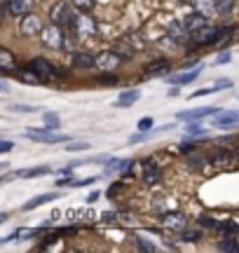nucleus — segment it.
<instances>
[{
    "label": "nucleus",
    "instance_id": "obj_1",
    "mask_svg": "<svg viewBox=\"0 0 239 253\" xmlns=\"http://www.w3.org/2000/svg\"><path fill=\"white\" fill-rule=\"evenodd\" d=\"M49 19L54 21V24H59V26L64 28H73L75 26V9L68 5V2H64V0H59V2H54L52 7H49Z\"/></svg>",
    "mask_w": 239,
    "mask_h": 253
},
{
    "label": "nucleus",
    "instance_id": "obj_2",
    "mask_svg": "<svg viewBox=\"0 0 239 253\" xmlns=\"http://www.w3.org/2000/svg\"><path fill=\"white\" fill-rule=\"evenodd\" d=\"M40 40L45 42L47 47H52V49H61L66 45V33H64V26H59V24H49V26H42L40 31Z\"/></svg>",
    "mask_w": 239,
    "mask_h": 253
},
{
    "label": "nucleus",
    "instance_id": "obj_3",
    "mask_svg": "<svg viewBox=\"0 0 239 253\" xmlns=\"http://www.w3.org/2000/svg\"><path fill=\"white\" fill-rule=\"evenodd\" d=\"M28 66H31V68H33V71H36L45 82H52L54 78H61V75H64V71H61V68H54V66L47 61V59H40V56H38V59H33Z\"/></svg>",
    "mask_w": 239,
    "mask_h": 253
},
{
    "label": "nucleus",
    "instance_id": "obj_4",
    "mask_svg": "<svg viewBox=\"0 0 239 253\" xmlns=\"http://www.w3.org/2000/svg\"><path fill=\"white\" fill-rule=\"evenodd\" d=\"M122 61H124V59H122L115 49H106V52H101V54L96 56V68L101 73H113V71H118V66Z\"/></svg>",
    "mask_w": 239,
    "mask_h": 253
},
{
    "label": "nucleus",
    "instance_id": "obj_5",
    "mask_svg": "<svg viewBox=\"0 0 239 253\" xmlns=\"http://www.w3.org/2000/svg\"><path fill=\"white\" fill-rule=\"evenodd\" d=\"M36 5V0H2V7L12 17H26Z\"/></svg>",
    "mask_w": 239,
    "mask_h": 253
},
{
    "label": "nucleus",
    "instance_id": "obj_6",
    "mask_svg": "<svg viewBox=\"0 0 239 253\" xmlns=\"http://www.w3.org/2000/svg\"><path fill=\"white\" fill-rule=\"evenodd\" d=\"M221 31L223 28H216V26H206L199 28L197 33H193V40L197 45H213V42H218L221 40Z\"/></svg>",
    "mask_w": 239,
    "mask_h": 253
},
{
    "label": "nucleus",
    "instance_id": "obj_7",
    "mask_svg": "<svg viewBox=\"0 0 239 253\" xmlns=\"http://www.w3.org/2000/svg\"><path fill=\"white\" fill-rule=\"evenodd\" d=\"M19 31H21V36H38L42 31V21L38 14H26V17H21Z\"/></svg>",
    "mask_w": 239,
    "mask_h": 253
},
{
    "label": "nucleus",
    "instance_id": "obj_8",
    "mask_svg": "<svg viewBox=\"0 0 239 253\" xmlns=\"http://www.w3.org/2000/svg\"><path fill=\"white\" fill-rule=\"evenodd\" d=\"M28 138H33V141H40V143H66L68 141V136L64 134H52V131H47V129H31L28 131Z\"/></svg>",
    "mask_w": 239,
    "mask_h": 253
},
{
    "label": "nucleus",
    "instance_id": "obj_9",
    "mask_svg": "<svg viewBox=\"0 0 239 253\" xmlns=\"http://www.w3.org/2000/svg\"><path fill=\"white\" fill-rule=\"evenodd\" d=\"M75 33H80V36H96V24H94V19L92 17H87V14H80V17L75 19Z\"/></svg>",
    "mask_w": 239,
    "mask_h": 253
},
{
    "label": "nucleus",
    "instance_id": "obj_10",
    "mask_svg": "<svg viewBox=\"0 0 239 253\" xmlns=\"http://www.w3.org/2000/svg\"><path fill=\"white\" fill-rule=\"evenodd\" d=\"M171 71V63L166 59H159V61H153L146 68V78H162V75H169Z\"/></svg>",
    "mask_w": 239,
    "mask_h": 253
},
{
    "label": "nucleus",
    "instance_id": "obj_11",
    "mask_svg": "<svg viewBox=\"0 0 239 253\" xmlns=\"http://www.w3.org/2000/svg\"><path fill=\"white\" fill-rule=\"evenodd\" d=\"M216 113H218V106H206V108L197 110H183V113H178V120H199L206 115H216Z\"/></svg>",
    "mask_w": 239,
    "mask_h": 253
},
{
    "label": "nucleus",
    "instance_id": "obj_12",
    "mask_svg": "<svg viewBox=\"0 0 239 253\" xmlns=\"http://www.w3.org/2000/svg\"><path fill=\"white\" fill-rule=\"evenodd\" d=\"M239 122V110H228V113H216V118H213V125L216 126H232Z\"/></svg>",
    "mask_w": 239,
    "mask_h": 253
},
{
    "label": "nucleus",
    "instance_id": "obj_13",
    "mask_svg": "<svg viewBox=\"0 0 239 253\" xmlns=\"http://www.w3.org/2000/svg\"><path fill=\"white\" fill-rule=\"evenodd\" d=\"M206 19H209V17H204V14H199V12H195V14H190V17L185 19L183 26L188 28V33L193 36V33H197V31H199V28L206 26Z\"/></svg>",
    "mask_w": 239,
    "mask_h": 253
},
{
    "label": "nucleus",
    "instance_id": "obj_14",
    "mask_svg": "<svg viewBox=\"0 0 239 253\" xmlns=\"http://www.w3.org/2000/svg\"><path fill=\"white\" fill-rule=\"evenodd\" d=\"M193 7L195 12H199L204 17H213V14H218V9H216V0H193Z\"/></svg>",
    "mask_w": 239,
    "mask_h": 253
},
{
    "label": "nucleus",
    "instance_id": "obj_15",
    "mask_svg": "<svg viewBox=\"0 0 239 253\" xmlns=\"http://www.w3.org/2000/svg\"><path fill=\"white\" fill-rule=\"evenodd\" d=\"M73 66L75 68H94V66H96V56L89 54V52H75Z\"/></svg>",
    "mask_w": 239,
    "mask_h": 253
},
{
    "label": "nucleus",
    "instance_id": "obj_16",
    "mask_svg": "<svg viewBox=\"0 0 239 253\" xmlns=\"http://www.w3.org/2000/svg\"><path fill=\"white\" fill-rule=\"evenodd\" d=\"M59 197V192H47V195H38V197H33L31 202H26L24 204V211H33V209H38V207H42V204H47V202H54V199Z\"/></svg>",
    "mask_w": 239,
    "mask_h": 253
},
{
    "label": "nucleus",
    "instance_id": "obj_17",
    "mask_svg": "<svg viewBox=\"0 0 239 253\" xmlns=\"http://www.w3.org/2000/svg\"><path fill=\"white\" fill-rule=\"evenodd\" d=\"M164 225L169 227V230H181V232H183L185 227H188V220H185L183 213H166Z\"/></svg>",
    "mask_w": 239,
    "mask_h": 253
},
{
    "label": "nucleus",
    "instance_id": "obj_18",
    "mask_svg": "<svg viewBox=\"0 0 239 253\" xmlns=\"http://www.w3.org/2000/svg\"><path fill=\"white\" fill-rule=\"evenodd\" d=\"M143 176H146L148 185L159 183V169H157V164L153 162V160H146V162H143Z\"/></svg>",
    "mask_w": 239,
    "mask_h": 253
},
{
    "label": "nucleus",
    "instance_id": "obj_19",
    "mask_svg": "<svg viewBox=\"0 0 239 253\" xmlns=\"http://www.w3.org/2000/svg\"><path fill=\"white\" fill-rule=\"evenodd\" d=\"M17 78L21 82H26V84H40V82H45L36 71H33V68H31V66H26V68L17 71Z\"/></svg>",
    "mask_w": 239,
    "mask_h": 253
},
{
    "label": "nucleus",
    "instance_id": "obj_20",
    "mask_svg": "<svg viewBox=\"0 0 239 253\" xmlns=\"http://www.w3.org/2000/svg\"><path fill=\"white\" fill-rule=\"evenodd\" d=\"M0 71H2V75L14 71V56L9 49H0Z\"/></svg>",
    "mask_w": 239,
    "mask_h": 253
},
{
    "label": "nucleus",
    "instance_id": "obj_21",
    "mask_svg": "<svg viewBox=\"0 0 239 253\" xmlns=\"http://www.w3.org/2000/svg\"><path fill=\"white\" fill-rule=\"evenodd\" d=\"M138 96H141V94H138L136 89L122 91V94H120V99L115 101V106H120V108H127V106H131V103H136Z\"/></svg>",
    "mask_w": 239,
    "mask_h": 253
},
{
    "label": "nucleus",
    "instance_id": "obj_22",
    "mask_svg": "<svg viewBox=\"0 0 239 253\" xmlns=\"http://www.w3.org/2000/svg\"><path fill=\"white\" fill-rule=\"evenodd\" d=\"M185 33H188L185 26H181L178 21H169V38H174L176 42H185Z\"/></svg>",
    "mask_w": 239,
    "mask_h": 253
},
{
    "label": "nucleus",
    "instance_id": "obj_23",
    "mask_svg": "<svg viewBox=\"0 0 239 253\" xmlns=\"http://www.w3.org/2000/svg\"><path fill=\"white\" fill-rule=\"evenodd\" d=\"M199 71H202V68H195V71H190V73H181V75H171L169 80L174 82V84H188V82L197 80V75H199Z\"/></svg>",
    "mask_w": 239,
    "mask_h": 253
},
{
    "label": "nucleus",
    "instance_id": "obj_24",
    "mask_svg": "<svg viewBox=\"0 0 239 253\" xmlns=\"http://www.w3.org/2000/svg\"><path fill=\"white\" fill-rule=\"evenodd\" d=\"M113 49H115V52H118V54L122 56L124 61H127V59H131V56H134V47L129 45L127 40H122V42H118V45L113 47Z\"/></svg>",
    "mask_w": 239,
    "mask_h": 253
},
{
    "label": "nucleus",
    "instance_id": "obj_25",
    "mask_svg": "<svg viewBox=\"0 0 239 253\" xmlns=\"http://www.w3.org/2000/svg\"><path fill=\"white\" fill-rule=\"evenodd\" d=\"M230 160H232V155L228 153V150H218V153L211 157V162L216 164V167H228V164H230Z\"/></svg>",
    "mask_w": 239,
    "mask_h": 253
},
{
    "label": "nucleus",
    "instance_id": "obj_26",
    "mask_svg": "<svg viewBox=\"0 0 239 253\" xmlns=\"http://www.w3.org/2000/svg\"><path fill=\"white\" fill-rule=\"evenodd\" d=\"M42 120H45V126H42V129H47V131H54L56 126H59V115H56V113H45Z\"/></svg>",
    "mask_w": 239,
    "mask_h": 253
},
{
    "label": "nucleus",
    "instance_id": "obj_27",
    "mask_svg": "<svg viewBox=\"0 0 239 253\" xmlns=\"http://www.w3.org/2000/svg\"><path fill=\"white\" fill-rule=\"evenodd\" d=\"M199 225L209 227V230H223V225H225V223H218V220H216V218H211V216H199Z\"/></svg>",
    "mask_w": 239,
    "mask_h": 253
},
{
    "label": "nucleus",
    "instance_id": "obj_28",
    "mask_svg": "<svg viewBox=\"0 0 239 253\" xmlns=\"http://www.w3.org/2000/svg\"><path fill=\"white\" fill-rule=\"evenodd\" d=\"M49 173V169L40 167V169H26V171H14V176H21V178H33V176H45Z\"/></svg>",
    "mask_w": 239,
    "mask_h": 253
},
{
    "label": "nucleus",
    "instance_id": "obj_29",
    "mask_svg": "<svg viewBox=\"0 0 239 253\" xmlns=\"http://www.w3.org/2000/svg\"><path fill=\"white\" fill-rule=\"evenodd\" d=\"M218 249H221V251H239V244L232 239V237H225L221 244H218Z\"/></svg>",
    "mask_w": 239,
    "mask_h": 253
},
{
    "label": "nucleus",
    "instance_id": "obj_30",
    "mask_svg": "<svg viewBox=\"0 0 239 253\" xmlns=\"http://www.w3.org/2000/svg\"><path fill=\"white\" fill-rule=\"evenodd\" d=\"M232 7H235V0H216V9H218V14H228Z\"/></svg>",
    "mask_w": 239,
    "mask_h": 253
},
{
    "label": "nucleus",
    "instance_id": "obj_31",
    "mask_svg": "<svg viewBox=\"0 0 239 253\" xmlns=\"http://www.w3.org/2000/svg\"><path fill=\"white\" fill-rule=\"evenodd\" d=\"M73 7L80 12H92L94 9V0H73Z\"/></svg>",
    "mask_w": 239,
    "mask_h": 253
},
{
    "label": "nucleus",
    "instance_id": "obj_32",
    "mask_svg": "<svg viewBox=\"0 0 239 253\" xmlns=\"http://www.w3.org/2000/svg\"><path fill=\"white\" fill-rule=\"evenodd\" d=\"M199 230H188V227H185L183 230V239L185 242H199Z\"/></svg>",
    "mask_w": 239,
    "mask_h": 253
},
{
    "label": "nucleus",
    "instance_id": "obj_33",
    "mask_svg": "<svg viewBox=\"0 0 239 253\" xmlns=\"http://www.w3.org/2000/svg\"><path fill=\"white\" fill-rule=\"evenodd\" d=\"M185 131H188V134H204V129L197 125L195 120H188V126H185Z\"/></svg>",
    "mask_w": 239,
    "mask_h": 253
},
{
    "label": "nucleus",
    "instance_id": "obj_34",
    "mask_svg": "<svg viewBox=\"0 0 239 253\" xmlns=\"http://www.w3.org/2000/svg\"><path fill=\"white\" fill-rule=\"evenodd\" d=\"M150 126H153V118H141L138 120V129H141V131H150Z\"/></svg>",
    "mask_w": 239,
    "mask_h": 253
},
{
    "label": "nucleus",
    "instance_id": "obj_35",
    "mask_svg": "<svg viewBox=\"0 0 239 253\" xmlns=\"http://www.w3.org/2000/svg\"><path fill=\"white\" fill-rule=\"evenodd\" d=\"M101 218H103V223H115V220L120 218V213H115V211H106Z\"/></svg>",
    "mask_w": 239,
    "mask_h": 253
},
{
    "label": "nucleus",
    "instance_id": "obj_36",
    "mask_svg": "<svg viewBox=\"0 0 239 253\" xmlns=\"http://www.w3.org/2000/svg\"><path fill=\"white\" fill-rule=\"evenodd\" d=\"M216 91H218V87H204V89L195 91V94H193V99H197V96H204V94H216Z\"/></svg>",
    "mask_w": 239,
    "mask_h": 253
},
{
    "label": "nucleus",
    "instance_id": "obj_37",
    "mask_svg": "<svg viewBox=\"0 0 239 253\" xmlns=\"http://www.w3.org/2000/svg\"><path fill=\"white\" fill-rule=\"evenodd\" d=\"M136 244L141 246L143 251H155V246H153V244H148L146 239H141V237H136Z\"/></svg>",
    "mask_w": 239,
    "mask_h": 253
},
{
    "label": "nucleus",
    "instance_id": "obj_38",
    "mask_svg": "<svg viewBox=\"0 0 239 253\" xmlns=\"http://www.w3.org/2000/svg\"><path fill=\"white\" fill-rule=\"evenodd\" d=\"M14 113H36L38 108H31V106H12Z\"/></svg>",
    "mask_w": 239,
    "mask_h": 253
},
{
    "label": "nucleus",
    "instance_id": "obj_39",
    "mask_svg": "<svg viewBox=\"0 0 239 253\" xmlns=\"http://www.w3.org/2000/svg\"><path fill=\"white\" fill-rule=\"evenodd\" d=\"M89 145L87 143H73V145H66V150H71V153H75V150H87Z\"/></svg>",
    "mask_w": 239,
    "mask_h": 253
},
{
    "label": "nucleus",
    "instance_id": "obj_40",
    "mask_svg": "<svg viewBox=\"0 0 239 253\" xmlns=\"http://www.w3.org/2000/svg\"><path fill=\"white\" fill-rule=\"evenodd\" d=\"M232 59L230 52H223V54H218V59H216V63H228Z\"/></svg>",
    "mask_w": 239,
    "mask_h": 253
},
{
    "label": "nucleus",
    "instance_id": "obj_41",
    "mask_svg": "<svg viewBox=\"0 0 239 253\" xmlns=\"http://www.w3.org/2000/svg\"><path fill=\"white\" fill-rule=\"evenodd\" d=\"M12 141H2V143H0V153H9V150H12Z\"/></svg>",
    "mask_w": 239,
    "mask_h": 253
},
{
    "label": "nucleus",
    "instance_id": "obj_42",
    "mask_svg": "<svg viewBox=\"0 0 239 253\" xmlns=\"http://www.w3.org/2000/svg\"><path fill=\"white\" fill-rule=\"evenodd\" d=\"M178 150H181V153H193L195 145L193 143H181V145H178Z\"/></svg>",
    "mask_w": 239,
    "mask_h": 253
},
{
    "label": "nucleus",
    "instance_id": "obj_43",
    "mask_svg": "<svg viewBox=\"0 0 239 253\" xmlns=\"http://www.w3.org/2000/svg\"><path fill=\"white\" fill-rule=\"evenodd\" d=\"M101 82H113V84H115V75H111V73H103Z\"/></svg>",
    "mask_w": 239,
    "mask_h": 253
},
{
    "label": "nucleus",
    "instance_id": "obj_44",
    "mask_svg": "<svg viewBox=\"0 0 239 253\" xmlns=\"http://www.w3.org/2000/svg\"><path fill=\"white\" fill-rule=\"evenodd\" d=\"M216 87H218V89H221V87H232V80H228V78H225V80H218Z\"/></svg>",
    "mask_w": 239,
    "mask_h": 253
},
{
    "label": "nucleus",
    "instance_id": "obj_45",
    "mask_svg": "<svg viewBox=\"0 0 239 253\" xmlns=\"http://www.w3.org/2000/svg\"><path fill=\"white\" fill-rule=\"evenodd\" d=\"M96 199H99V192H96V190H94L92 195H89V197H87V202H89V204H94V202H96Z\"/></svg>",
    "mask_w": 239,
    "mask_h": 253
},
{
    "label": "nucleus",
    "instance_id": "obj_46",
    "mask_svg": "<svg viewBox=\"0 0 239 253\" xmlns=\"http://www.w3.org/2000/svg\"><path fill=\"white\" fill-rule=\"evenodd\" d=\"M237 160H239V148H237Z\"/></svg>",
    "mask_w": 239,
    "mask_h": 253
}]
</instances>
